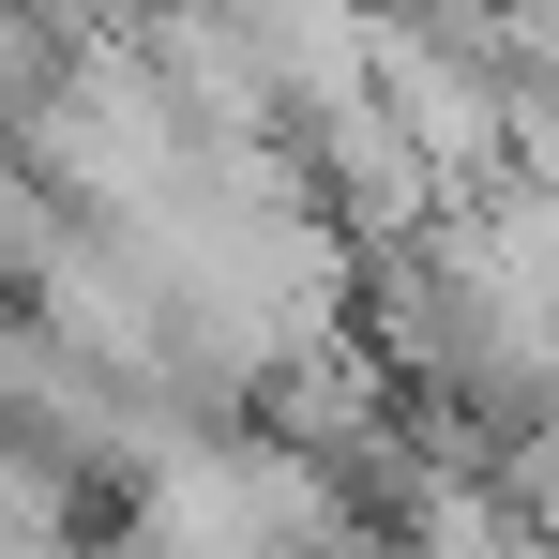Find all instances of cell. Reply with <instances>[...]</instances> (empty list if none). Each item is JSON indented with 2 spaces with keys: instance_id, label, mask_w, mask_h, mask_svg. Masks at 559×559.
I'll use <instances>...</instances> for the list:
<instances>
[{
  "instance_id": "1",
  "label": "cell",
  "mask_w": 559,
  "mask_h": 559,
  "mask_svg": "<svg viewBox=\"0 0 559 559\" xmlns=\"http://www.w3.org/2000/svg\"><path fill=\"white\" fill-rule=\"evenodd\" d=\"M121 530H152V545H302V530H364L348 514V484L318 454H287L273 424L258 439H167V454H136L121 484Z\"/></svg>"
}]
</instances>
